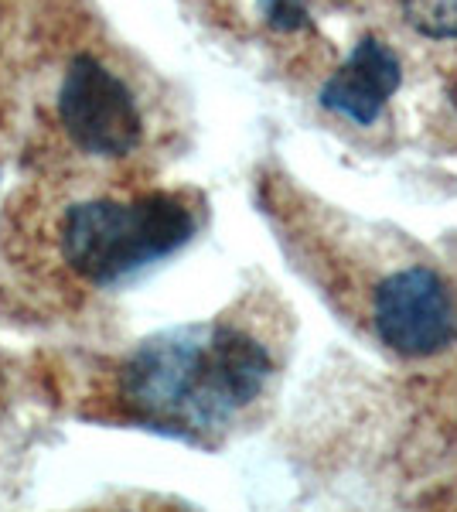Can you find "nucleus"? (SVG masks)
<instances>
[{
    "label": "nucleus",
    "instance_id": "obj_6",
    "mask_svg": "<svg viewBox=\"0 0 457 512\" xmlns=\"http://www.w3.org/2000/svg\"><path fill=\"white\" fill-rule=\"evenodd\" d=\"M413 31L434 41H457V0H400Z\"/></svg>",
    "mask_w": 457,
    "mask_h": 512
},
{
    "label": "nucleus",
    "instance_id": "obj_1",
    "mask_svg": "<svg viewBox=\"0 0 457 512\" xmlns=\"http://www.w3.org/2000/svg\"><path fill=\"white\" fill-rule=\"evenodd\" d=\"M277 376V355L232 318L151 335L116 369V407L151 431L209 444L236 427Z\"/></svg>",
    "mask_w": 457,
    "mask_h": 512
},
{
    "label": "nucleus",
    "instance_id": "obj_4",
    "mask_svg": "<svg viewBox=\"0 0 457 512\" xmlns=\"http://www.w3.org/2000/svg\"><path fill=\"white\" fill-rule=\"evenodd\" d=\"M372 328L403 359H437L457 345V297L434 267H403L372 294Z\"/></svg>",
    "mask_w": 457,
    "mask_h": 512
},
{
    "label": "nucleus",
    "instance_id": "obj_3",
    "mask_svg": "<svg viewBox=\"0 0 457 512\" xmlns=\"http://www.w3.org/2000/svg\"><path fill=\"white\" fill-rule=\"evenodd\" d=\"M55 127L89 164H120L144 147L147 117L123 72L93 52L72 55L55 89Z\"/></svg>",
    "mask_w": 457,
    "mask_h": 512
},
{
    "label": "nucleus",
    "instance_id": "obj_9",
    "mask_svg": "<svg viewBox=\"0 0 457 512\" xmlns=\"http://www.w3.org/2000/svg\"><path fill=\"white\" fill-rule=\"evenodd\" d=\"M11 7H14V0H0V21H4L7 14H11Z\"/></svg>",
    "mask_w": 457,
    "mask_h": 512
},
{
    "label": "nucleus",
    "instance_id": "obj_7",
    "mask_svg": "<svg viewBox=\"0 0 457 512\" xmlns=\"http://www.w3.org/2000/svg\"><path fill=\"white\" fill-rule=\"evenodd\" d=\"M256 4H260L263 21H267L273 31L290 35V31L311 28V14H307L304 0H256Z\"/></svg>",
    "mask_w": 457,
    "mask_h": 512
},
{
    "label": "nucleus",
    "instance_id": "obj_8",
    "mask_svg": "<svg viewBox=\"0 0 457 512\" xmlns=\"http://www.w3.org/2000/svg\"><path fill=\"white\" fill-rule=\"evenodd\" d=\"M4 407H7V376L0 369V414H4Z\"/></svg>",
    "mask_w": 457,
    "mask_h": 512
},
{
    "label": "nucleus",
    "instance_id": "obj_5",
    "mask_svg": "<svg viewBox=\"0 0 457 512\" xmlns=\"http://www.w3.org/2000/svg\"><path fill=\"white\" fill-rule=\"evenodd\" d=\"M403 82L396 52L376 35H365L352 55L321 86V106L355 127H372Z\"/></svg>",
    "mask_w": 457,
    "mask_h": 512
},
{
    "label": "nucleus",
    "instance_id": "obj_2",
    "mask_svg": "<svg viewBox=\"0 0 457 512\" xmlns=\"http://www.w3.org/2000/svg\"><path fill=\"white\" fill-rule=\"evenodd\" d=\"M41 246L62 277L82 287H116L168 260L195 239L198 212L188 195L164 188H65L38 219Z\"/></svg>",
    "mask_w": 457,
    "mask_h": 512
}]
</instances>
